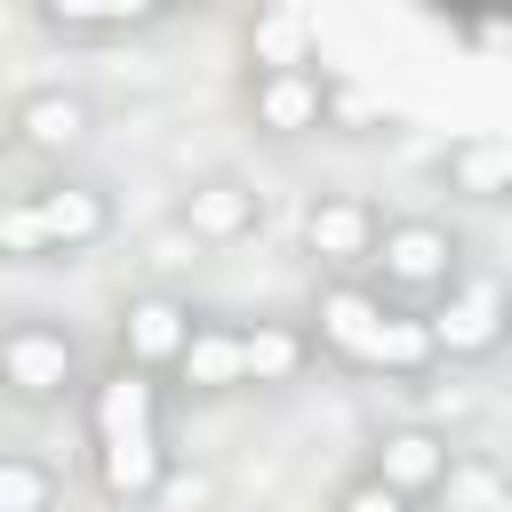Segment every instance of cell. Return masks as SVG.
<instances>
[{
    "mask_svg": "<svg viewBox=\"0 0 512 512\" xmlns=\"http://www.w3.org/2000/svg\"><path fill=\"white\" fill-rule=\"evenodd\" d=\"M328 512H408V504H400L392 488H376V480L360 472V480H344V488H336V504H328Z\"/></svg>",
    "mask_w": 512,
    "mask_h": 512,
    "instance_id": "603a6c76",
    "label": "cell"
},
{
    "mask_svg": "<svg viewBox=\"0 0 512 512\" xmlns=\"http://www.w3.org/2000/svg\"><path fill=\"white\" fill-rule=\"evenodd\" d=\"M0 152H8V136H0Z\"/></svg>",
    "mask_w": 512,
    "mask_h": 512,
    "instance_id": "d4e9b609",
    "label": "cell"
},
{
    "mask_svg": "<svg viewBox=\"0 0 512 512\" xmlns=\"http://www.w3.org/2000/svg\"><path fill=\"white\" fill-rule=\"evenodd\" d=\"M168 16H176L168 0H112V8H80V0H40V8H32V24H40L48 40H64V48H104V40H136V32L168 24Z\"/></svg>",
    "mask_w": 512,
    "mask_h": 512,
    "instance_id": "5bb4252c",
    "label": "cell"
},
{
    "mask_svg": "<svg viewBox=\"0 0 512 512\" xmlns=\"http://www.w3.org/2000/svg\"><path fill=\"white\" fill-rule=\"evenodd\" d=\"M448 32H456V40H464V48H480V56H496V48H504V40H512V24H504V16H456V24H448Z\"/></svg>",
    "mask_w": 512,
    "mask_h": 512,
    "instance_id": "cb8c5ba5",
    "label": "cell"
},
{
    "mask_svg": "<svg viewBox=\"0 0 512 512\" xmlns=\"http://www.w3.org/2000/svg\"><path fill=\"white\" fill-rule=\"evenodd\" d=\"M432 368H440V352H432L424 312H416V304H384V328H376V344H368L360 376H384V384H424Z\"/></svg>",
    "mask_w": 512,
    "mask_h": 512,
    "instance_id": "ac0fdd59",
    "label": "cell"
},
{
    "mask_svg": "<svg viewBox=\"0 0 512 512\" xmlns=\"http://www.w3.org/2000/svg\"><path fill=\"white\" fill-rule=\"evenodd\" d=\"M424 328H432V352H440V360H496V352H504V328H512L504 280L464 264V272L424 304Z\"/></svg>",
    "mask_w": 512,
    "mask_h": 512,
    "instance_id": "3957f363",
    "label": "cell"
},
{
    "mask_svg": "<svg viewBox=\"0 0 512 512\" xmlns=\"http://www.w3.org/2000/svg\"><path fill=\"white\" fill-rule=\"evenodd\" d=\"M160 416H168V384H152V376H136V368H96L88 384H80V424H88V448L96 440H136V432H160Z\"/></svg>",
    "mask_w": 512,
    "mask_h": 512,
    "instance_id": "30bf717a",
    "label": "cell"
},
{
    "mask_svg": "<svg viewBox=\"0 0 512 512\" xmlns=\"http://www.w3.org/2000/svg\"><path fill=\"white\" fill-rule=\"evenodd\" d=\"M176 232H184L192 248H240V240L264 232V192H256L248 176H232V168L192 176L184 200H176Z\"/></svg>",
    "mask_w": 512,
    "mask_h": 512,
    "instance_id": "9c48e42d",
    "label": "cell"
},
{
    "mask_svg": "<svg viewBox=\"0 0 512 512\" xmlns=\"http://www.w3.org/2000/svg\"><path fill=\"white\" fill-rule=\"evenodd\" d=\"M376 328H384V296H376L368 280H320L312 320H304L312 352H328L336 368H360L368 344H376Z\"/></svg>",
    "mask_w": 512,
    "mask_h": 512,
    "instance_id": "4fadbf2b",
    "label": "cell"
},
{
    "mask_svg": "<svg viewBox=\"0 0 512 512\" xmlns=\"http://www.w3.org/2000/svg\"><path fill=\"white\" fill-rule=\"evenodd\" d=\"M24 208H32L40 240H48V256H88V248H104V240H112V224H120L112 192H104V184H88V176H48V184H32V192H24Z\"/></svg>",
    "mask_w": 512,
    "mask_h": 512,
    "instance_id": "52a82bcc",
    "label": "cell"
},
{
    "mask_svg": "<svg viewBox=\"0 0 512 512\" xmlns=\"http://www.w3.org/2000/svg\"><path fill=\"white\" fill-rule=\"evenodd\" d=\"M368 288L384 296V304H432L456 272H464V232L448 224V216H384V232H376V256H368Z\"/></svg>",
    "mask_w": 512,
    "mask_h": 512,
    "instance_id": "6da1fadb",
    "label": "cell"
},
{
    "mask_svg": "<svg viewBox=\"0 0 512 512\" xmlns=\"http://www.w3.org/2000/svg\"><path fill=\"white\" fill-rule=\"evenodd\" d=\"M64 504V472L48 456L0 448V512H56Z\"/></svg>",
    "mask_w": 512,
    "mask_h": 512,
    "instance_id": "ffe728a7",
    "label": "cell"
},
{
    "mask_svg": "<svg viewBox=\"0 0 512 512\" xmlns=\"http://www.w3.org/2000/svg\"><path fill=\"white\" fill-rule=\"evenodd\" d=\"M320 96H328V72H240V112L272 144L320 136Z\"/></svg>",
    "mask_w": 512,
    "mask_h": 512,
    "instance_id": "7c38bea8",
    "label": "cell"
},
{
    "mask_svg": "<svg viewBox=\"0 0 512 512\" xmlns=\"http://www.w3.org/2000/svg\"><path fill=\"white\" fill-rule=\"evenodd\" d=\"M376 232H384V208L368 192H312L296 216V240L328 280H360L376 256Z\"/></svg>",
    "mask_w": 512,
    "mask_h": 512,
    "instance_id": "277c9868",
    "label": "cell"
},
{
    "mask_svg": "<svg viewBox=\"0 0 512 512\" xmlns=\"http://www.w3.org/2000/svg\"><path fill=\"white\" fill-rule=\"evenodd\" d=\"M80 384H88V368H80V336H72L64 320L24 312V320L0 328V400H8V408L48 416V408L80 400Z\"/></svg>",
    "mask_w": 512,
    "mask_h": 512,
    "instance_id": "7a4b0ae2",
    "label": "cell"
},
{
    "mask_svg": "<svg viewBox=\"0 0 512 512\" xmlns=\"http://www.w3.org/2000/svg\"><path fill=\"white\" fill-rule=\"evenodd\" d=\"M440 184H448L456 200H472V208H496V200L512 192V144L488 136V128L448 136V152H440Z\"/></svg>",
    "mask_w": 512,
    "mask_h": 512,
    "instance_id": "e0dca14e",
    "label": "cell"
},
{
    "mask_svg": "<svg viewBox=\"0 0 512 512\" xmlns=\"http://www.w3.org/2000/svg\"><path fill=\"white\" fill-rule=\"evenodd\" d=\"M184 392H200V400H224V392H240V320H216V312H192V336H184V352H176V368H168Z\"/></svg>",
    "mask_w": 512,
    "mask_h": 512,
    "instance_id": "2e32d148",
    "label": "cell"
},
{
    "mask_svg": "<svg viewBox=\"0 0 512 512\" xmlns=\"http://www.w3.org/2000/svg\"><path fill=\"white\" fill-rule=\"evenodd\" d=\"M8 152H32V160H64L96 136V96L88 88H64V80H40L8 104Z\"/></svg>",
    "mask_w": 512,
    "mask_h": 512,
    "instance_id": "8992f818",
    "label": "cell"
},
{
    "mask_svg": "<svg viewBox=\"0 0 512 512\" xmlns=\"http://www.w3.org/2000/svg\"><path fill=\"white\" fill-rule=\"evenodd\" d=\"M184 336H192V304L168 296V288H136L120 304V320H112V360L136 368V376H152V384H168Z\"/></svg>",
    "mask_w": 512,
    "mask_h": 512,
    "instance_id": "ba28073f",
    "label": "cell"
},
{
    "mask_svg": "<svg viewBox=\"0 0 512 512\" xmlns=\"http://www.w3.org/2000/svg\"><path fill=\"white\" fill-rule=\"evenodd\" d=\"M320 128H336V136H384V128H392V112H384L368 88L328 80V96H320Z\"/></svg>",
    "mask_w": 512,
    "mask_h": 512,
    "instance_id": "44dd1931",
    "label": "cell"
},
{
    "mask_svg": "<svg viewBox=\"0 0 512 512\" xmlns=\"http://www.w3.org/2000/svg\"><path fill=\"white\" fill-rule=\"evenodd\" d=\"M0 256H8V264H48V240H40L32 208H24V192L0 200Z\"/></svg>",
    "mask_w": 512,
    "mask_h": 512,
    "instance_id": "7402d4cb",
    "label": "cell"
},
{
    "mask_svg": "<svg viewBox=\"0 0 512 512\" xmlns=\"http://www.w3.org/2000/svg\"><path fill=\"white\" fill-rule=\"evenodd\" d=\"M176 456H168V432H136V440H96L88 448V480L112 512H152L160 488H168Z\"/></svg>",
    "mask_w": 512,
    "mask_h": 512,
    "instance_id": "8fae6325",
    "label": "cell"
},
{
    "mask_svg": "<svg viewBox=\"0 0 512 512\" xmlns=\"http://www.w3.org/2000/svg\"><path fill=\"white\" fill-rule=\"evenodd\" d=\"M368 480L376 488H392L408 512L424 504V496H440V488H456V440L448 432H432V424H384L376 440H368Z\"/></svg>",
    "mask_w": 512,
    "mask_h": 512,
    "instance_id": "5b68a950",
    "label": "cell"
},
{
    "mask_svg": "<svg viewBox=\"0 0 512 512\" xmlns=\"http://www.w3.org/2000/svg\"><path fill=\"white\" fill-rule=\"evenodd\" d=\"M312 360H320V352H312L304 320H280V312L240 320V384H256V392H288V384H304Z\"/></svg>",
    "mask_w": 512,
    "mask_h": 512,
    "instance_id": "9a60e30c",
    "label": "cell"
},
{
    "mask_svg": "<svg viewBox=\"0 0 512 512\" xmlns=\"http://www.w3.org/2000/svg\"><path fill=\"white\" fill-rule=\"evenodd\" d=\"M240 48H248V72H312L320 32H312L304 8H256L240 24Z\"/></svg>",
    "mask_w": 512,
    "mask_h": 512,
    "instance_id": "d6986e66",
    "label": "cell"
}]
</instances>
